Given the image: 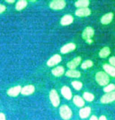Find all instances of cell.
I'll use <instances>...</instances> for the list:
<instances>
[{
    "mask_svg": "<svg viewBox=\"0 0 115 120\" xmlns=\"http://www.w3.org/2000/svg\"><path fill=\"white\" fill-rule=\"evenodd\" d=\"M76 49V45L73 43H69L63 46L61 49V52L63 54H66L73 51Z\"/></svg>",
    "mask_w": 115,
    "mask_h": 120,
    "instance_id": "obj_9",
    "label": "cell"
},
{
    "mask_svg": "<svg viewBox=\"0 0 115 120\" xmlns=\"http://www.w3.org/2000/svg\"><path fill=\"white\" fill-rule=\"evenodd\" d=\"M113 18V14L112 12H109L102 16L101 18V23L103 24H108L112 22Z\"/></svg>",
    "mask_w": 115,
    "mask_h": 120,
    "instance_id": "obj_11",
    "label": "cell"
},
{
    "mask_svg": "<svg viewBox=\"0 0 115 120\" xmlns=\"http://www.w3.org/2000/svg\"><path fill=\"white\" fill-rule=\"evenodd\" d=\"M22 88L20 86H15L9 89L8 91V94L10 97H16L21 92Z\"/></svg>",
    "mask_w": 115,
    "mask_h": 120,
    "instance_id": "obj_12",
    "label": "cell"
},
{
    "mask_svg": "<svg viewBox=\"0 0 115 120\" xmlns=\"http://www.w3.org/2000/svg\"><path fill=\"white\" fill-rule=\"evenodd\" d=\"M101 102L102 103H109L115 100V92H110L104 95L101 98Z\"/></svg>",
    "mask_w": 115,
    "mask_h": 120,
    "instance_id": "obj_6",
    "label": "cell"
},
{
    "mask_svg": "<svg viewBox=\"0 0 115 120\" xmlns=\"http://www.w3.org/2000/svg\"><path fill=\"white\" fill-rule=\"evenodd\" d=\"M94 34V30L90 26H88L82 32V38L84 40L88 41V40H92V38L93 37Z\"/></svg>",
    "mask_w": 115,
    "mask_h": 120,
    "instance_id": "obj_4",
    "label": "cell"
},
{
    "mask_svg": "<svg viewBox=\"0 0 115 120\" xmlns=\"http://www.w3.org/2000/svg\"><path fill=\"white\" fill-rule=\"evenodd\" d=\"M34 91V87L33 85H28L25 86L21 90V93L25 95L32 94Z\"/></svg>",
    "mask_w": 115,
    "mask_h": 120,
    "instance_id": "obj_14",
    "label": "cell"
},
{
    "mask_svg": "<svg viewBox=\"0 0 115 120\" xmlns=\"http://www.w3.org/2000/svg\"><path fill=\"white\" fill-rule=\"evenodd\" d=\"M66 3L63 0H55L50 4V7L54 10H61L65 8Z\"/></svg>",
    "mask_w": 115,
    "mask_h": 120,
    "instance_id": "obj_3",
    "label": "cell"
},
{
    "mask_svg": "<svg viewBox=\"0 0 115 120\" xmlns=\"http://www.w3.org/2000/svg\"><path fill=\"white\" fill-rule=\"evenodd\" d=\"M60 114L64 120H69L72 116V111L67 105H62L60 108Z\"/></svg>",
    "mask_w": 115,
    "mask_h": 120,
    "instance_id": "obj_2",
    "label": "cell"
},
{
    "mask_svg": "<svg viewBox=\"0 0 115 120\" xmlns=\"http://www.w3.org/2000/svg\"><path fill=\"white\" fill-rule=\"evenodd\" d=\"M73 102L78 107H82L84 105L85 102H84V100L79 96H75L73 98Z\"/></svg>",
    "mask_w": 115,
    "mask_h": 120,
    "instance_id": "obj_23",
    "label": "cell"
},
{
    "mask_svg": "<svg viewBox=\"0 0 115 120\" xmlns=\"http://www.w3.org/2000/svg\"><path fill=\"white\" fill-rule=\"evenodd\" d=\"M96 81L101 86H105L109 83V78L105 72H98L95 76Z\"/></svg>",
    "mask_w": 115,
    "mask_h": 120,
    "instance_id": "obj_1",
    "label": "cell"
},
{
    "mask_svg": "<svg viewBox=\"0 0 115 120\" xmlns=\"http://www.w3.org/2000/svg\"><path fill=\"white\" fill-rule=\"evenodd\" d=\"M5 10H6V6L2 4H0V14H2Z\"/></svg>",
    "mask_w": 115,
    "mask_h": 120,
    "instance_id": "obj_29",
    "label": "cell"
},
{
    "mask_svg": "<svg viewBox=\"0 0 115 120\" xmlns=\"http://www.w3.org/2000/svg\"><path fill=\"white\" fill-rule=\"evenodd\" d=\"M111 53L110 49L108 47H104L100 50L99 53V56L102 58H106Z\"/></svg>",
    "mask_w": 115,
    "mask_h": 120,
    "instance_id": "obj_19",
    "label": "cell"
},
{
    "mask_svg": "<svg viewBox=\"0 0 115 120\" xmlns=\"http://www.w3.org/2000/svg\"><path fill=\"white\" fill-rule=\"evenodd\" d=\"M67 76L72 78H78L81 76V73L79 71L71 69L65 73Z\"/></svg>",
    "mask_w": 115,
    "mask_h": 120,
    "instance_id": "obj_20",
    "label": "cell"
},
{
    "mask_svg": "<svg viewBox=\"0 0 115 120\" xmlns=\"http://www.w3.org/2000/svg\"><path fill=\"white\" fill-rule=\"evenodd\" d=\"M27 5V2L25 0H20V1H19L16 4V9L17 10H22L23 9H24L25 8Z\"/></svg>",
    "mask_w": 115,
    "mask_h": 120,
    "instance_id": "obj_22",
    "label": "cell"
},
{
    "mask_svg": "<svg viewBox=\"0 0 115 120\" xmlns=\"http://www.w3.org/2000/svg\"><path fill=\"white\" fill-rule=\"evenodd\" d=\"M109 63L111 64L113 67H115V56H112L109 58Z\"/></svg>",
    "mask_w": 115,
    "mask_h": 120,
    "instance_id": "obj_28",
    "label": "cell"
},
{
    "mask_svg": "<svg viewBox=\"0 0 115 120\" xmlns=\"http://www.w3.org/2000/svg\"><path fill=\"white\" fill-rule=\"evenodd\" d=\"M64 72V68L61 66L57 67L54 68V69L52 70V73H53V75H54L55 76H57V77L61 76V75H63Z\"/></svg>",
    "mask_w": 115,
    "mask_h": 120,
    "instance_id": "obj_18",
    "label": "cell"
},
{
    "mask_svg": "<svg viewBox=\"0 0 115 120\" xmlns=\"http://www.w3.org/2000/svg\"><path fill=\"white\" fill-rule=\"evenodd\" d=\"M7 2H8V3H14V2H15L14 0H8V1H6Z\"/></svg>",
    "mask_w": 115,
    "mask_h": 120,
    "instance_id": "obj_33",
    "label": "cell"
},
{
    "mask_svg": "<svg viewBox=\"0 0 115 120\" xmlns=\"http://www.w3.org/2000/svg\"><path fill=\"white\" fill-rule=\"evenodd\" d=\"M91 112V109L90 107H85L81 109L80 111V116L82 118H87L90 115Z\"/></svg>",
    "mask_w": 115,
    "mask_h": 120,
    "instance_id": "obj_17",
    "label": "cell"
},
{
    "mask_svg": "<svg viewBox=\"0 0 115 120\" xmlns=\"http://www.w3.org/2000/svg\"><path fill=\"white\" fill-rule=\"evenodd\" d=\"M84 98L87 101H92L94 99V95L91 94V93L86 92V93H85L84 94Z\"/></svg>",
    "mask_w": 115,
    "mask_h": 120,
    "instance_id": "obj_25",
    "label": "cell"
},
{
    "mask_svg": "<svg viewBox=\"0 0 115 120\" xmlns=\"http://www.w3.org/2000/svg\"><path fill=\"white\" fill-rule=\"evenodd\" d=\"M0 120H6L5 115L3 113H0Z\"/></svg>",
    "mask_w": 115,
    "mask_h": 120,
    "instance_id": "obj_30",
    "label": "cell"
},
{
    "mask_svg": "<svg viewBox=\"0 0 115 120\" xmlns=\"http://www.w3.org/2000/svg\"><path fill=\"white\" fill-rule=\"evenodd\" d=\"M103 69L108 75L112 77H115V68L111 65L105 64L103 65Z\"/></svg>",
    "mask_w": 115,
    "mask_h": 120,
    "instance_id": "obj_16",
    "label": "cell"
},
{
    "mask_svg": "<svg viewBox=\"0 0 115 120\" xmlns=\"http://www.w3.org/2000/svg\"><path fill=\"white\" fill-rule=\"evenodd\" d=\"M73 22V18L70 15H66L61 18V23L63 26H67L71 24Z\"/></svg>",
    "mask_w": 115,
    "mask_h": 120,
    "instance_id": "obj_13",
    "label": "cell"
},
{
    "mask_svg": "<svg viewBox=\"0 0 115 120\" xmlns=\"http://www.w3.org/2000/svg\"><path fill=\"white\" fill-rule=\"evenodd\" d=\"M61 93L64 96V97L65 99H67L69 100L72 98V93H71V91L69 88L67 87V86H64V87H62Z\"/></svg>",
    "mask_w": 115,
    "mask_h": 120,
    "instance_id": "obj_15",
    "label": "cell"
},
{
    "mask_svg": "<svg viewBox=\"0 0 115 120\" xmlns=\"http://www.w3.org/2000/svg\"><path fill=\"white\" fill-rule=\"evenodd\" d=\"M89 4L90 2L88 0H79L75 2V6L77 8H86Z\"/></svg>",
    "mask_w": 115,
    "mask_h": 120,
    "instance_id": "obj_21",
    "label": "cell"
},
{
    "mask_svg": "<svg viewBox=\"0 0 115 120\" xmlns=\"http://www.w3.org/2000/svg\"><path fill=\"white\" fill-rule=\"evenodd\" d=\"M61 60V58L59 55L56 54L51 57L50 59L47 61V64L49 67H53L57 65Z\"/></svg>",
    "mask_w": 115,
    "mask_h": 120,
    "instance_id": "obj_7",
    "label": "cell"
},
{
    "mask_svg": "<svg viewBox=\"0 0 115 120\" xmlns=\"http://www.w3.org/2000/svg\"><path fill=\"white\" fill-rule=\"evenodd\" d=\"M81 62V58L80 56H77L76 58H74L72 60L68 62L67 63V67L71 69H74L80 64Z\"/></svg>",
    "mask_w": 115,
    "mask_h": 120,
    "instance_id": "obj_8",
    "label": "cell"
},
{
    "mask_svg": "<svg viewBox=\"0 0 115 120\" xmlns=\"http://www.w3.org/2000/svg\"><path fill=\"white\" fill-rule=\"evenodd\" d=\"M90 120H98L97 117L96 116H92L90 118Z\"/></svg>",
    "mask_w": 115,
    "mask_h": 120,
    "instance_id": "obj_31",
    "label": "cell"
},
{
    "mask_svg": "<svg viewBox=\"0 0 115 120\" xmlns=\"http://www.w3.org/2000/svg\"><path fill=\"white\" fill-rule=\"evenodd\" d=\"M115 89V85L114 84L108 85L107 86L104 88V91L106 93H110Z\"/></svg>",
    "mask_w": 115,
    "mask_h": 120,
    "instance_id": "obj_27",
    "label": "cell"
},
{
    "mask_svg": "<svg viewBox=\"0 0 115 120\" xmlns=\"http://www.w3.org/2000/svg\"><path fill=\"white\" fill-rule=\"evenodd\" d=\"M72 85L73 86L76 90H79L82 88V83H81V82L77 81H73L72 82Z\"/></svg>",
    "mask_w": 115,
    "mask_h": 120,
    "instance_id": "obj_26",
    "label": "cell"
},
{
    "mask_svg": "<svg viewBox=\"0 0 115 120\" xmlns=\"http://www.w3.org/2000/svg\"><path fill=\"white\" fill-rule=\"evenodd\" d=\"M91 11L88 8H80L78 9L75 12L76 15L80 17H84V16H88L90 15Z\"/></svg>",
    "mask_w": 115,
    "mask_h": 120,
    "instance_id": "obj_10",
    "label": "cell"
},
{
    "mask_svg": "<svg viewBox=\"0 0 115 120\" xmlns=\"http://www.w3.org/2000/svg\"><path fill=\"white\" fill-rule=\"evenodd\" d=\"M99 120H107V118L104 116H100V118H99Z\"/></svg>",
    "mask_w": 115,
    "mask_h": 120,
    "instance_id": "obj_32",
    "label": "cell"
},
{
    "mask_svg": "<svg viewBox=\"0 0 115 120\" xmlns=\"http://www.w3.org/2000/svg\"><path fill=\"white\" fill-rule=\"evenodd\" d=\"M93 65V63L92 60H86L85 62H84L83 63L81 64V68L82 69H88V68L92 67Z\"/></svg>",
    "mask_w": 115,
    "mask_h": 120,
    "instance_id": "obj_24",
    "label": "cell"
},
{
    "mask_svg": "<svg viewBox=\"0 0 115 120\" xmlns=\"http://www.w3.org/2000/svg\"><path fill=\"white\" fill-rule=\"evenodd\" d=\"M50 99L52 104L54 107H58L59 105L60 99L58 94L55 90H52L50 93Z\"/></svg>",
    "mask_w": 115,
    "mask_h": 120,
    "instance_id": "obj_5",
    "label": "cell"
}]
</instances>
